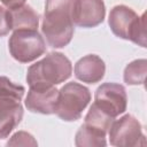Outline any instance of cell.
Listing matches in <instances>:
<instances>
[{
    "label": "cell",
    "mask_w": 147,
    "mask_h": 147,
    "mask_svg": "<svg viewBox=\"0 0 147 147\" xmlns=\"http://www.w3.org/2000/svg\"><path fill=\"white\" fill-rule=\"evenodd\" d=\"M145 14L139 16L132 8L117 5L109 13L108 24L111 32L122 39L146 47V18Z\"/></svg>",
    "instance_id": "obj_3"
},
{
    "label": "cell",
    "mask_w": 147,
    "mask_h": 147,
    "mask_svg": "<svg viewBox=\"0 0 147 147\" xmlns=\"http://www.w3.org/2000/svg\"><path fill=\"white\" fill-rule=\"evenodd\" d=\"M11 30V17L9 9L0 6V37H3L9 33Z\"/></svg>",
    "instance_id": "obj_18"
},
{
    "label": "cell",
    "mask_w": 147,
    "mask_h": 147,
    "mask_svg": "<svg viewBox=\"0 0 147 147\" xmlns=\"http://www.w3.org/2000/svg\"><path fill=\"white\" fill-rule=\"evenodd\" d=\"M114 119H115L114 117H111L110 115L105 113L102 109H100L95 103H93L90 107V110L87 111L83 124L107 134Z\"/></svg>",
    "instance_id": "obj_13"
},
{
    "label": "cell",
    "mask_w": 147,
    "mask_h": 147,
    "mask_svg": "<svg viewBox=\"0 0 147 147\" xmlns=\"http://www.w3.org/2000/svg\"><path fill=\"white\" fill-rule=\"evenodd\" d=\"M94 103L115 118L126 110V90L123 85L117 83H103L95 91Z\"/></svg>",
    "instance_id": "obj_7"
},
{
    "label": "cell",
    "mask_w": 147,
    "mask_h": 147,
    "mask_svg": "<svg viewBox=\"0 0 147 147\" xmlns=\"http://www.w3.org/2000/svg\"><path fill=\"white\" fill-rule=\"evenodd\" d=\"M38 142L33 136L25 131H18L11 136L7 146H37Z\"/></svg>",
    "instance_id": "obj_17"
},
{
    "label": "cell",
    "mask_w": 147,
    "mask_h": 147,
    "mask_svg": "<svg viewBox=\"0 0 147 147\" xmlns=\"http://www.w3.org/2000/svg\"><path fill=\"white\" fill-rule=\"evenodd\" d=\"M106 16V6L102 0H78L75 14V25L95 28Z\"/></svg>",
    "instance_id": "obj_9"
},
{
    "label": "cell",
    "mask_w": 147,
    "mask_h": 147,
    "mask_svg": "<svg viewBox=\"0 0 147 147\" xmlns=\"http://www.w3.org/2000/svg\"><path fill=\"white\" fill-rule=\"evenodd\" d=\"M147 74V61L145 59H139L130 62L123 74L124 82L127 85H142L145 83Z\"/></svg>",
    "instance_id": "obj_15"
},
{
    "label": "cell",
    "mask_w": 147,
    "mask_h": 147,
    "mask_svg": "<svg viewBox=\"0 0 147 147\" xmlns=\"http://www.w3.org/2000/svg\"><path fill=\"white\" fill-rule=\"evenodd\" d=\"M0 1L9 10L15 9V8H18V7H21V6H23L25 3V0H0Z\"/></svg>",
    "instance_id": "obj_19"
},
{
    "label": "cell",
    "mask_w": 147,
    "mask_h": 147,
    "mask_svg": "<svg viewBox=\"0 0 147 147\" xmlns=\"http://www.w3.org/2000/svg\"><path fill=\"white\" fill-rule=\"evenodd\" d=\"M24 93H25L24 86L13 83L6 76H0V98L21 101L24 96Z\"/></svg>",
    "instance_id": "obj_16"
},
{
    "label": "cell",
    "mask_w": 147,
    "mask_h": 147,
    "mask_svg": "<svg viewBox=\"0 0 147 147\" xmlns=\"http://www.w3.org/2000/svg\"><path fill=\"white\" fill-rule=\"evenodd\" d=\"M109 142L116 147H136L145 145V136L140 122L132 115L126 114L114 121L108 131Z\"/></svg>",
    "instance_id": "obj_6"
},
{
    "label": "cell",
    "mask_w": 147,
    "mask_h": 147,
    "mask_svg": "<svg viewBox=\"0 0 147 147\" xmlns=\"http://www.w3.org/2000/svg\"><path fill=\"white\" fill-rule=\"evenodd\" d=\"M74 72L78 80L87 84H95L105 77L106 64L100 56L88 54L76 62Z\"/></svg>",
    "instance_id": "obj_10"
},
{
    "label": "cell",
    "mask_w": 147,
    "mask_h": 147,
    "mask_svg": "<svg viewBox=\"0 0 147 147\" xmlns=\"http://www.w3.org/2000/svg\"><path fill=\"white\" fill-rule=\"evenodd\" d=\"M59 98V90L55 86L48 87H30L25 98V107L31 113L42 115L55 114Z\"/></svg>",
    "instance_id": "obj_8"
},
{
    "label": "cell",
    "mask_w": 147,
    "mask_h": 147,
    "mask_svg": "<svg viewBox=\"0 0 147 147\" xmlns=\"http://www.w3.org/2000/svg\"><path fill=\"white\" fill-rule=\"evenodd\" d=\"M78 0H46L41 31L53 48H63L72 39Z\"/></svg>",
    "instance_id": "obj_1"
},
{
    "label": "cell",
    "mask_w": 147,
    "mask_h": 147,
    "mask_svg": "<svg viewBox=\"0 0 147 147\" xmlns=\"http://www.w3.org/2000/svg\"><path fill=\"white\" fill-rule=\"evenodd\" d=\"M71 74L70 60L60 52H51L28 68L26 82L30 87L55 86L69 79Z\"/></svg>",
    "instance_id": "obj_2"
},
{
    "label": "cell",
    "mask_w": 147,
    "mask_h": 147,
    "mask_svg": "<svg viewBox=\"0 0 147 147\" xmlns=\"http://www.w3.org/2000/svg\"><path fill=\"white\" fill-rule=\"evenodd\" d=\"M90 101L91 92L86 86L76 82L67 83L59 90L55 114L65 122L77 121L82 117Z\"/></svg>",
    "instance_id": "obj_4"
},
{
    "label": "cell",
    "mask_w": 147,
    "mask_h": 147,
    "mask_svg": "<svg viewBox=\"0 0 147 147\" xmlns=\"http://www.w3.org/2000/svg\"><path fill=\"white\" fill-rule=\"evenodd\" d=\"M10 17H11V30H37L39 25V15L36 10L29 6L23 5L18 8L11 9Z\"/></svg>",
    "instance_id": "obj_12"
},
{
    "label": "cell",
    "mask_w": 147,
    "mask_h": 147,
    "mask_svg": "<svg viewBox=\"0 0 147 147\" xmlns=\"http://www.w3.org/2000/svg\"><path fill=\"white\" fill-rule=\"evenodd\" d=\"M8 48L16 61L29 63L46 52V42L37 30H14L8 40Z\"/></svg>",
    "instance_id": "obj_5"
},
{
    "label": "cell",
    "mask_w": 147,
    "mask_h": 147,
    "mask_svg": "<svg viewBox=\"0 0 147 147\" xmlns=\"http://www.w3.org/2000/svg\"><path fill=\"white\" fill-rule=\"evenodd\" d=\"M22 118L23 107L21 101L0 98V140L6 139L21 123Z\"/></svg>",
    "instance_id": "obj_11"
},
{
    "label": "cell",
    "mask_w": 147,
    "mask_h": 147,
    "mask_svg": "<svg viewBox=\"0 0 147 147\" xmlns=\"http://www.w3.org/2000/svg\"><path fill=\"white\" fill-rule=\"evenodd\" d=\"M106 136L107 134L83 124L75 136V145L77 147H103L107 145Z\"/></svg>",
    "instance_id": "obj_14"
}]
</instances>
